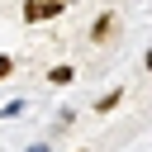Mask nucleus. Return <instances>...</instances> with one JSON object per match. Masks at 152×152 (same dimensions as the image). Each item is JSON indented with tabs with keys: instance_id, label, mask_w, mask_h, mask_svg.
I'll use <instances>...</instances> for the list:
<instances>
[{
	"instance_id": "obj_3",
	"label": "nucleus",
	"mask_w": 152,
	"mask_h": 152,
	"mask_svg": "<svg viewBox=\"0 0 152 152\" xmlns=\"http://www.w3.org/2000/svg\"><path fill=\"white\" fill-rule=\"evenodd\" d=\"M48 81H52V86H66V81H76V71L62 62V66H52V71H48Z\"/></svg>"
},
{
	"instance_id": "obj_1",
	"label": "nucleus",
	"mask_w": 152,
	"mask_h": 152,
	"mask_svg": "<svg viewBox=\"0 0 152 152\" xmlns=\"http://www.w3.org/2000/svg\"><path fill=\"white\" fill-rule=\"evenodd\" d=\"M62 10H66V0H28V5H24V24L52 19V14H62Z\"/></svg>"
},
{
	"instance_id": "obj_2",
	"label": "nucleus",
	"mask_w": 152,
	"mask_h": 152,
	"mask_svg": "<svg viewBox=\"0 0 152 152\" xmlns=\"http://www.w3.org/2000/svg\"><path fill=\"white\" fill-rule=\"evenodd\" d=\"M109 33H114V14H100V19L90 24V38L100 43V38H109Z\"/></svg>"
},
{
	"instance_id": "obj_4",
	"label": "nucleus",
	"mask_w": 152,
	"mask_h": 152,
	"mask_svg": "<svg viewBox=\"0 0 152 152\" xmlns=\"http://www.w3.org/2000/svg\"><path fill=\"white\" fill-rule=\"evenodd\" d=\"M10 71H14V62H10V57H0V76H10Z\"/></svg>"
}]
</instances>
